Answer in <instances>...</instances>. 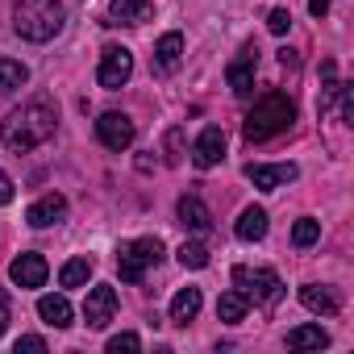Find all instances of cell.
<instances>
[{"label": "cell", "instance_id": "obj_3", "mask_svg": "<svg viewBox=\"0 0 354 354\" xmlns=\"http://www.w3.org/2000/svg\"><path fill=\"white\" fill-rule=\"evenodd\" d=\"M13 30L26 42H50L63 30V5L59 0H17L13 5Z\"/></svg>", "mask_w": 354, "mask_h": 354}, {"label": "cell", "instance_id": "obj_4", "mask_svg": "<svg viewBox=\"0 0 354 354\" xmlns=\"http://www.w3.org/2000/svg\"><path fill=\"white\" fill-rule=\"evenodd\" d=\"M234 288L246 296V304H279L283 300V279L271 267H234Z\"/></svg>", "mask_w": 354, "mask_h": 354}, {"label": "cell", "instance_id": "obj_35", "mask_svg": "<svg viewBox=\"0 0 354 354\" xmlns=\"http://www.w3.org/2000/svg\"><path fill=\"white\" fill-rule=\"evenodd\" d=\"M279 63L283 67H296V50H279Z\"/></svg>", "mask_w": 354, "mask_h": 354}, {"label": "cell", "instance_id": "obj_2", "mask_svg": "<svg viewBox=\"0 0 354 354\" xmlns=\"http://www.w3.org/2000/svg\"><path fill=\"white\" fill-rule=\"evenodd\" d=\"M292 121H296V104H292V96H288V92H267V96H259L254 109L246 113L242 133H246V142H271L275 133L292 129Z\"/></svg>", "mask_w": 354, "mask_h": 354}, {"label": "cell", "instance_id": "obj_6", "mask_svg": "<svg viewBox=\"0 0 354 354\" xmlns=\"http://www.w3.org/2000/svg\"><path fill=\"white\" fill-rule=\"evenodd\" d=\"M129 75H133V55L125 46H104L100 50V67H96V84L117 92V88L129 84Z\"/></svg>", "mask_w": 354, "mask_h": 354}, {"label": "cell", "instance_id": "obj_23", "mask_svg": "<svg viewBox=\"0 0 354 354\" xmlns=\"http://www.w3.org/2000/svg\"><path fill=\"white\" fill-rule=\"evenodd\" d=\"M337 92H342V84H337V67L333 63H321V117L333 109V100H337Z\"/></svg>", "mask_w": 354, "mask_h": 354}, {"label": "cell", "instance_id": "obj_1", "mask_svg": "<svg viewBox=\"0 0 354 354\" xmlns=\"http://www.w3.org/2000/svg\"><path fill=\"white\" fill-rule=\"evenodd\" d=\"M55 125H59L55 104L38 96V100H30V104L13 109L5 121H0V142H5L9 150H17V154H26V150H34V146L50 142V138H55Z\"/></svg>", "mask_w": 354, "mask_h": 354}, {"label": "cell", "instance_id": "obj_12", "mask_svg": "<svg viewBox=\"0 0 354 354\" xmlns=\"http://www.w3.org/2000/svg\"><path fill=\"white\" fill-rule=\"evenodd\" d=\"M175 217H180V225H184L188 234H196V238L213 234V213H209V205H205L201 196H184L180 209H175Z\"/></svg>", "mask_w": 354, "mask_h": 354}, {"label": "cell", "instance_id": "obj_5", "mask_svg": "<svg viewBox=\"0 0 354 354\" xmlns=\"http://www.w3.org/2000/svg\"><path fill=\"white\" fill-rule=\"evenodd\" d=\"M162 263V242L158 238H138V242H121L117 246V271L125 283H142L150 267Z\"/></svg>", "mask_w": 354, "mask_h": 354}, {"label": "cell", "instance_id": "obj_11", "mask_svg": "<svg viewBox=\"0 0 354 354\" xmlns=\"http://www.w3.org/2000/svg\"><path fill=\"white\" fill-rule=\"evenodd\" d=\"M46 275H50V267H46V259H42V254H34V250L17 254V259H13V267H9V279H13L17 288H42V283H46Z\"/></svg>", "mask_w": 354, "mask_h": 354}, {"label": "cell", "instance_id": "obj_21", "mask_svg": "<svg viewBox=\"0 0 354 354\" xmlns=\"http://www.w3.org/2000/svg\"><path fill=\"white\" fill-rule=\"evenodd\" d=\"M329 346V333L321 325H296L288 333V350H325Z\"/></svg>", "mask_w": 354, "mask_h": 354}, {"label": "cell", "instance_id": "obj_25", "mask_svg": "<svg viewBox=\"0 0 354 354\" xmlns=\"http://www.w3.org/2000/svg\"><path fill=\"white\" fill-rule=\"evenodd\" d=\"M88 275H92V259H71V263H63L59 283H63V288H84Z\"/></svg>", "mask_w": 354, "mask_h": 354}, {"label": "cell", "instance_id": "obj_7", "mask_svg": "<svg viewBox=\"0 0 354 354\" xmlns=\"http://www.w3.org/2000/svg\"><path fill=\"white\" fill-rule=\"evenodd\" d=\"M96 138L109 150H129L133 146V121L125 113H100L96 117Z\"/></svg>", "mask_w": 354, "mask_h": 354}, {"label": "cell", "instance_id": "obj_34", "mask_svg": "<svg viewBox=\"0 0 354 354\" xmlns=\"http://www.w3.org/2000/svg\"><path fill=\"white\" fill-rule=\"evenodd\" d=\"M5 329H9V296L0 292V333H5Z\"/></svg>", "mask_w": 354, "mask_h": 354}, {"label": "cell", "instance_id": "obj_8", "mask_svg": "<svg viewBox=\"0 0 354 354\" xmlns=\"http://www.w3.org/2000/svg\"><path fill=\"white\" fill-rule=\"evenodd\" d=\"M113 313H117V288H113V283H96V288L88 292V300H84V321H88V329H104V325L113 321Z\"/></svg>", "mask_w": 354, "mask_h": 354}, {"label": "cell", "instance_id": "obj_33", "mask_svg": "<svg viewBox=\"0 0 354 354\" xmlns=\"http://www.w3.org/2000/svg\"><path fill=\"white\" fill-rule=\"evenodd\" d=\"M329 5H333V0H308V13H313V17H325Z\"/></svg>", "mask_w": 354, "mask_h": 354}, {"label": "cell", "instance_id": "obj_16", "mask_svg": "<svg viewBox=\"0 0 354 354\" xmlns=\"http://www.w3.org/2000/svg\"><path fill=\"white\" fill-rule=\"evenodd\" d=\"M300 304H304L308 313H321V317H333V313L342 308L337 292L325 288V283H304V288H300Z\"/></svg>", "mask_w": 354, "mask_h": 354}, {"label": "cell", "instance_id": "obj_24", "mask_svg": "<svg viewBox=\"0 0 354 354\" xmlns=\"http://www.w3.org/2000/svg\"><path fill=\"white\" fill-rule=\"evenodd\" d=\"M246 308H250V304H246V296H242L238 288H234V292H225V296L217 300V317H221V321H230V325H238V321L246 317Z\"/></svg>", "mask_w": 354, "mask_h": 354}, {"label": "cell", "instance_id": "obj_29", "mask_svg": "<svg viewBox=\"0 0 354 354\" xmlns=\"http://www.w3.org/2000/svg\"><path fill=\"white\" fill-rule=\"evenodd\" d=\"M267 30L283 38V34L292 30V13H288V9H271V13H267Z\"/></svg>", "mask_w": 354, "mask_h": 354}, {"label": "cell", "instance_id": "obj_20", "mask_svg": "<svg viewBox=\"0 0 354 354\" xmlns=\"http://www.w3.org/2000/svg\"><path fill=\"white\" fill-rule=\"evenodd\" d=\"M242 242H263L267 238V209H259V205H250L242 217H238V230H234Z\"/></svg>", "mask_w": 354, "mask_h": 354}, {"label": "cell", "instance_id": "obj_9", "mask_svg": "<svg viewBox=\"0 0 354 354\" xmlns=\"http://www.w3.org/2000/svg\"><path fill=\"white\" fill-rule=\"evenodd\" d=\"M296 175H300L296 162H250V167H246V180H250L254 188H263V192H275V188L292 184Z\"/></svg>", "mask_w": 354, "mask_h": 354}, {"label": "cell", "instance_id": "obj_22", "mask_svg": "<svg viewBox=\"0 0 354 354\" xmlns=\"http://www.w3.org/2000/svg\"><path fill=\"white\" fill-rule=\"evenodd\" d=\"M30 84V67L17 59H0V92H17Z\"/></svg>", "mask_w": 354, "mask_h": 354}, {"label": "cell", "instance_id": "obj_17", "mask_svg": "<svg viewBox=\"0 0 354 354\" xmlns=\"http://www.w3.org/2000/svg\"><path fill=\"white\" fill-rule=\"evenodd\" d=\"M150 21V0H113L109 5V26H142Z\"/></svg>", "mask_w": 354, "mask_h": 354}, {"label": "cell", "instance_id": "obj_13", "mask_svg": "<svg viewBox=\"0 0 354 354\" xmlns=\"http://www.w3.org/2000/svg\"><path fill=\"white\" fill-rule=\"evenodd\" d=\"M225 158V133H221V125H209L201 138H196V146H192V162L201 167V171H209V167H217Z\"/></svg>", "mask_w": 354, "mask_h": 354}, {"label": "cell", "instance_id": "obj_32", "mask_svg": "<svg viewBox=\"0 0 354 354\" xmlns=\"http://www.w3.org/2000/svg\"><path fill=\"white\" fill-rule=\"evenodd\" d=\"M9 201H13V180L0 171V205H9Z\"/></svg>", "mask_w": 354, "mask_h": 354}, {"label": "cell", "instance_id": "obj_19", "mask_svg": "<svg viewBox=\"0 0 354 354\" xmlns=\"http://www.w3.org/2000/svg\"><path fill=\"white\" fill-rule=\"evenodd\" d=\"M38 317H42L46 325H55V329H67L75 313H71V300H67V296H42V300H38Z\"/></svg>", "mask_w": 354, "mask_h": 354}, {"label": "cell", "instance_id": "obj_10", "mask_svg": "<svg viewBox=\"0 0 354 354\" xmlns=\"http://www.w3.org/2000/svg\"><path fill=\"white\" fill-rule=\"evenodd\" d=\"M254 67H259V50L254 46H242L238 59L225 67V80H230V92L234 96H246L254 88Z\"/></svg>", "mask_w": 354, "mask_h": 354}, {"label": "cell", "instance_id": "obj_14", "mask_svg": "<svg viewBox=\"0 0 354 354\" xmlns=\"http://www.w3.org/2000/svg\"><path fill=\"white\" fill-rule=\"evenodd\" d=\"M67 217V201L59 196V192H46L42 201H34L30 205V213H26V221L34 225V230H46V225H59Z\"/></svg>", "mask_w": 354, "mask_h": 354}, {"label": "cell", "instance_id": "obj_30", "mask_svg": "<svg viewBox=\"0 0 354 354\" xmlns=\"http://www.w3.org/2000/svg\"><path fill=\"white\" fill-rule=\"evenodd\" d=\"M121 350H142V337H138V333H117V337H109V354H121Z\"/></svg>", "mask_w": 354, "mask_h": 354}, {"label": "cell", "instance_id": "obj_31", "mask_svg": "<svg viewBox=\"0 0 354 354\" xmlns=\"http://www.w3.org/2000/svg\"><path fill=\"white\" fill-rule=\"evenodd\" d=\"M46 350V337H17V354H42Z\"/></svg>", "mask_w": 354, "mask_h": 354}, {"label": "cell", "instance_id": "obj_15", "mask_svg": "<svg viewBox=\"0 0 354 354\" xmlns=\"http://www.w3.org/2000/svg\"><path fill=\"white\" fill-rule=\"evenodd\" d=\"M180 63H184V34H162L158 46H154V67L162 75H175Z\"/></svg>", "mask_w": 354, "mask_h": 354}, {"label": "cell", "instance_id": "obj_28", "mask_svg": "<svg viewBox=\"0 0 354 354\" xmlns=\"http://www.w3.org/2000/svg\"><path fill=\"white\" fill-rule=\"evenodd\" d=\"M180 158H184V129L175 125V129H167V162L175 167Z\"/></svg>", "mask_w": 354, "mask_h": 354}, {"label": "cell", "instance_id": "obj_27", "mask_svg": "<svg viewBox=\"0 0 354 354\" xmlns=\"http://www.w3.org/2000/svg\"><path fill=\"white\" fill-rule=\"evenodd\" d=\"M317 238H321V221H313V217H300V221L292 225V246L308 250V246H313Z\"/></svg>", "mask_w": 354, "mask_h": 354}, {"label": "cell", "instance_id": "obj_18", "mask_svg": "<svg viewBox=\"0 0 354 354\" xmlns=\"http://www.w3.org/2000/svg\"><path fill=\"white\" fill-rule=\"evenodd\" d=\"M201 288H184V292H175V300H171V325H188V321H196V313H201Z\"/></svg>", "mask_w": 354, "mask_h": 354}, {"label": "cell", "instance_id": "obj_26", "mask_svg": "<svg viewBox=\"0 0 354 354\" xmlns=\"http://www.w3.org/2000/svg\"><path fill=\"white\" fill-rule=\"evenodd\" d=\"M180 267L184 271H205L209 267V246L205 242H184L180 246Z\"/></svg>", "mask_w": 354, "mask_h": 354}]
</instances>
